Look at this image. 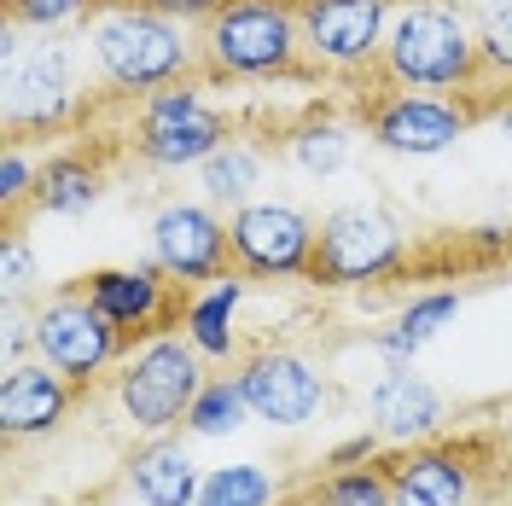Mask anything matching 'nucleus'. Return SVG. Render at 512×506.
Masks as SVG:
<instances>
[{"instance_id":"obj_24","label":"nucleus","mask_w":512,"mask_h":506,"mask_svg":"<svg viewBox=\"0 0 512 506\" xmlns=\"http://www.w3.org/2000/svg\"><path fill=\"white\" fill-rule=\"evenodd\" d=\"M315 506H396V483L384 466H338V472H320L309 489Z\"/></svg>"},{"instance_id":"obj_18","label":"nucleus","mask_w":512,"mask_h":506,"mask_svg":"<svg viewBox=\"0 0 512 506\" xmlns=\"http://www.w3.org/2000/svg\"><path fill=\"white\" fill-rule=\"evenodd\" d=\"M128 489L140 506H198V460L175 437H146V443L128 454Z\"/></svg>"},{"instance_id":"obj_23","label":"nucleus","mask_w":512,"mask_h":506,"mask_svg":"<svg viewBox=\"0 0 512 506\" xmlns=\"http://www.w3.org/2000/svg\"><path fill=\"white\" fill-rule=\"evenodd\" d=\"M198 175H204L210 204L239 210V204H251V187L262 181V146H251V140H239V134H233L222 152H210V158L198 163Z\"/></svg>"},{"instance_id":"obj_26","label":"nucleus","mask_w":512,"mask_h":506,"mask_svg":"<svg viewBox=\"0 0 512 506\" xmlns=\"http://www.w3.org/2000/svg\"><path fill=\"white\" fill-rule=\"evenodd\" d=\"M245 419H251V402H245L239 379H204V390H198V402L187 413V431L192 437H227Z\"/></svg>"},{"instance_id":"obj_1","label":"nucleus","mask_w":512,"mask_h":506,"mask_svg":"<svg viewBox=\"0 0 512 506\" xmlns=\"http://www.w3.org/2000/svg\"><path fill=\"white\" fill-rule=\"evenodd\" d=\"M204 82H315L297 0H222L198 30Z\"/></svg>"},{"instance_id":"obj_22","label":"nucleus","mask_w":512,"mask_h":506,"mask_svg":"<svg viewBox=\"0 0 512 506\" xmlns=\"http://www.w3.org/2000/svg\"><path fill=\"white\" fill-rule=\"evenodd\" d=\"M454 309H460V291H425V297H414V303L396 315V326H390V332H379V338H373V349H379L390 367H402V361H414L419 349L431 344L448 320H454Z\"/></svg>"},{"instance_id":"obj_30","label":"nucleus","mask_w":512,"mask_h":506,"mask_svg":"<svg viewBox=\"0 0 512 506\" xmlns=\"http://www.w3.org/2000/svg\"><path fill=\"white\" fill-rule=\"evenodd\" d=\"M35 280V256L18 239V227H6V245H0V291L6 297H24V285Z\"/></svg>"},{"instance_id":"obj_11","label":"nucleus","mask_w":512,"mask_h":506,"mask_svg":"<svg viewBox=\"0 0 512 506\" xmlns=\"http://www.w3.org/2000/svg\"><path fill=\"white\" fill-rule=\"evenodd\" d=\"M361 123L373 134V146L396 152V158H437L448 146H460V134L478 123V105L414 94V88H384L361 105Z\"/></svg>"},{"instance_id":"obj_13","label":"nucleus","mask_w":512,"mask_h":506,"mask_svg":"<svg viewBox=\"0 0 512 506\" xmlns=\"http://www.w3.org/2000/svg\"><path fill=\"white\" fill-rule=\"evenodd\" d=\"M82 291L123 326L128 349H134V338H158V332L187 320V303H181L187 285H175L158 262H140V268H94L82 280Z\"/></svg>"},{"instance_id":"obj_27","label":"nucleus","mask_w":512,"mask_h":506,"mask_svg":"<svg viewBox=\"0 0 512 506\" xmlns=\"http://www.w3.org/2000/svg\"><path fill=\"white\" fill-rule=\"evenodd\" d=\"M478 53L489 82H512V0H483L478 12ZM489 94V88H483Z\"/></svg>"},{"instance_id":"obj_19","label":"nucleus","mask_w":512,"mask_h":506,"mask_svg":"<svg viewBox=\"0 0 512 506\" xmlns=\"http://www.w3.org/2000/svg\"><path fill=\"white\" fill-rule=\"evenodd\" d=\"M105 192V169L88 152H53L35 175V210L47 216H88Z\"/></svg>"},{"instance_id":"obj_32","label":"nucleus","mask_w":512,"mask_h":506,"mask_svg":"<svg viewBox=\"0 0 512 506\" xmlns=\"http://www.w3.org/2000/svg\"><path fill=\"white\" fill-rule=\"evenodd\" d=\"M379 431H361V437H350V443H338L332 454H326V472H338V466H367V460H379Z\"/></svg>"},{"instance_id":"obj_3","label":"nucleus","mask_w":512,"mask_h":506,"mask_svg":"<svg viewBox=\"0 0 512 506\" xmlns=\"http://www.w3.org/2000/svg\"><path fill=\"white\" fill-rule=\"evenodd\" d=\"M379 82L414 88V94H483L489 76H483L478 30L460 24L454 6L402 0L390 18V35H384Z\"/></svg>"},{"instance_id":"obj_31","label":"nucleus","mask_w":512,"mask_h":506,"mask_svg":"<svg viewBox=\"0 0 512 506\" xmlns=\"http://www.w3.org/2000/svg\"><path fill=\"white\" fill-rule=\"evenodd\" d=\"M0 326H6V332H0V361H6V367H18V355L35 344V315L24 320L18 297H6V309H0Z\"/></svg>"},{"instance_id":"obj_20","label":"nucleus","mask_w":512,"mask_h":506,"mask_svg":"<svg viewBox=\"0 0 512 506\" xmlns=\"http://www.w3.org/2000/svg\"><path fill=\"white\" fill-rule=\"evenodd\" d=\"M286 158L303 175H338L355 158V123H344V117H332V111L315 105L303 123L286 128Z\"/></svg>"},{"instance_id":"obj_34","label":"nucleus","mask_w":512,"mask_h":506,"mask_svg":"<svg viewBox=\"0 0 512 506\" xmlns=\"http://www.w3.org/2000/svg\"><path fill=\"white\" fill-rule=\"evenodd\" d=\"M483 117H495V128H501V134H507V140H512V94L489 99V105H483Z\"/></svg>"},{"instance_id":"obj_35","label":"nucleus","mask_w":512,"mask_h":506,"mask_svg":"<svg viewBox=\"0 0 512 506\" xmlns=\"http://www.w3.org/2000/svg\"><path fill=\"white\" fill-rule=\"evenodd\" d=\"M431 6H460V0H431Z\"/></svg>"},{"instance_id":"obj_9","label":"nucleus","mask_w":512,"mask_h":506,"mask_svg":"<svg viewBox=\"0 0 512 506\" xmlns=\"http://www.w3.org/2000/svg\"><path fill=\"white\" fill-rule=\"evenodd\" d=\"M315 233H320L315 216L297 210V204H280V198H251L227 216L233 268L245 280H309Z\"/></svg>"},{"instance_id":"obj_10","label":"nucleus","mask_w":512,"mask_h":506,"mask_svg":"<svg viewBox=\"0 0 512 506\" xmlns=\"http://www.w3.org/2000/svg\"><path fill=\"white\" fill-rule=\"evenodd\" d=\"M76 117V53L64 41L35 35L18 59H6V146L24 134H53Z\"/></svg>"},{"instance_id":"obj_15","label":"nucleus","mask_w":512,"mask_h":506,"mask_svg":"<svg viewBox=\"0 0 512 506\" xmlns=\"http://www.w3.org/2000/svg\"><path fill=\"white\" fill-rule=\"evenodd\" d=\"M483 443H414L384 460L396 483V506H472L478 501V460Z\"/></svg>"},{"instance_id":"obj_14","label":"nucleus","mask_w":512,"mask_h":506,"mask_svg":"<svg viewBox=\"0 0 512 506\" xmlns=\"http://www.w3.org/2000/svg\"><path fill=\"white\" fill-rule=\"evenodd\" d=\"M233 379L251 402V419H268V425H309L332 402L326 379L297 349H251Z\"/></svg>"},{"instance_id":"obj_28","label":"nucleus","mask_w":512,"mask_h":506,"mask_svg":"<svg viewBox=\"0 0 512 506\" xmlns=\"http://www.w3.org/2000/svg\"><path fill=\"white\" fill-rule=\"evenodd\" d=\"M99 0H6V18L24 24L35 35H53V30H70L82 18H94Z\"/></svg>"},{"instance_id":"obj_4","label":"nucleus","mask_w":512,"mask_h":506,"mask_svg":"<svg viewBox=\"0 0 512 506\" xmlns=\"http://www.w3.org/2000/svg\"><path fill=\"white\" fill-rule=\"evenodd\" d=\"M204 390V355L187 332H158L140 349L123 355V373H117V402H123L128 425L146 431V437H169L175 425H187L192 402Z\"/></svg>"},{"instance_id":"obj_17","label":"nucleus","mask_w":512,"mask_h":506,"mask_svg":"<svg viewBox=\"0 0 512 506\" xmlns=\"http://www.w3.org/2000/svg\"><path fill=\"white\" fill-rule=\"evenodd\" d=\"M367 413H373V431H379L384 443L414 448V443H431V437L443 431L448 402H443L437 384L414 373V361H402V367H390V373L373 384Z\"/></svg>"},{"instance_id":"obj_29","label":"nucleus","mask_w":512,"mask_h":506,"mask_svg":"<svg viewBox=\"0 0 512 506\" xmlns=\"http://www.w3.org/2000/svg\"><path fill=\"white\" fill-rule=\"evenodd\" d=\"M35 175H41V163H30L24 146H6V158H0V210L12 216L24 198H35Z\"/></svg>"},{"instance_id":"obj_2","label":"nucleus","mask_w":512,"mask_h":506,"mask_svg":"<svg viewBox=\"0 0 512 506\" xmlns=\"http://www.w3.org/2000/svg\"><path fill=\"white\" fill-rule=\"evenodd\" d=\"M88 47H94L105 88L117 94H158L175 82H204L198 41L181 30V18H163L134 0H99V12L88 18Z\"/></svg>"},{"instance_id":"obj_7","label":"nucleus","mask_w":512,"mask_h":506,"mask_svg":"<svg viewBox=\"0 0 512 506\" xmlns=\"http://www.w3.org/2000/svg\"><path fill=\"white\" fill-rule=\"evenodd\" d=\"M35 355L47 367H59L76 390H88L111 361L128 355V338L82 285H64L35 309Z\"/></svg>"},{"instance_id":"obj_5","label":"nucleus","mask_w":512,"mask_h":506,"mask_svg":"<svg viewBox=\"0 0 512 506\" xmlns=\"http://www.w3.org/2000/svg\"><path fill=\"white\" fill-rule=\"evenodd\" d=\"M227 140H233V123H227V111L204 99V82H175L158 94H140L134 123H128L134 158L152 169H198Z\"/></svg>"},{"instance_id":"obj_21","label":"nucleus","mask_w":512,"mask_h":506,"mask_svg":"<svg viewBox=\"0 0 512 506\" xmlns=\"http://www.w3.org/2000/svg\"><path fill=\"white\" fill-rule=\"evenodd\" d=\"M239 297H245V280H239V274H227V280H216L210 291L187 297V320H181V332L198 344V355L227 361V355L239 349V338H233V309H239Z\"/></svg>"},{"instance_id":"obj_16","label":"nucleus","mask_w":512,"mask_h":506,"mask_svg":"<svg viewBox=\"0 0 512 506\" xmlns=\"http://www.w3.org/2000/svg\"><path fill=\"white\" fill-rule=\"evenodd\" d=\"M76 402V384L64 379L59 367H47L41 355L6 367L0 379V437L24 443V437H53L64 425V413Z\"/></svg>"},{"instance_id":"obj_8","label":"nucleus","mask_w":512,"mask_h":506,"mask_svg":"<svg viewBox=\"0 0 512 506\" xmlns=\"http://www.w3.org/2000/svg\"><path fill=\"white\" fill-rule=\"evenodd\" d=\"M402 0H297L303 53L315 76H379V53Z\"/></svg>"},{"instance_id":"obj_6","label":"nucleus","mask_w":512,"mask_h":506,"mask_svg":"<svg viewBox=\"0 0 512 506\" xmlns=\"http://www.w3.org/2000/svg\"><path fill=\"white\" fill-rule=\"evenodd\" d=\"M408 268V233L396 227L390 210L379 204H338L332 216H320L315 233V268L309 280L315 285H379L390 274Z\"/></svg>"},{"instance_id":"obj_33","label":"nucleus","mask_w":512,"mask_h":506,"mask_svg":"<svg viewBox=\"0 0 512 506\" xmlns=\"http://www.w3.org/2000/svg\"><path fill=\"white\" fill-rule=\"evenodd\" d=\"M134 6H152V12H163V18H181V24H187V18H198V24H204L222 0H134Z\"/></svg>"},{"instance_id":"obj_25","label":"nucleus","mask_w":512,"mask_h":506,"mask_svg":"<svg viewBox=\"0 0 512 506\" xmlns=\"http://www.w3.org/2000/svg\"><path fill=\"white\" fill-rule=\"evenodd\" d=\"M280 501V483L274 472H262L256 460H239V466H216L198 489V506H274Z\"/></svg>"},{"instance_id":"obj_12","label":"nucleus","mask_w":512,"mask_h":506,"mask_svg":"<svg viewBox=\"0 0 512 506\" xmlns=\"http://www.w3.org/2000/svg\"><path fill=\"white\" fill-rule=\"evenodd\" d=\"M152 262L175 285H216L233 268L227 222L210 204H163L152 216Z\"/></svg>"}]
</instances>
